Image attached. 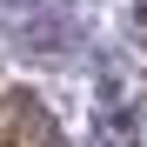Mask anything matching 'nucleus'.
Instances as JSON below:
<instances>
[{
    "label": "nucleus",
    "mask_w": 147,
    "mask_h": 147,
    "mask_svg": "<svg viewBox=\"0 0 147 147\" xmlns=\"http://www.w3.org/2000/svg\"><path fill=\"white\" fill-rule=\"evenodd\" d=\"M0 34H7L20 54H34V60H67V54H80V40H87L67 7H0Z\"/></svg>",
    "instance_id": "1"
},
{
    "label": "nucleus",
    "mask_w": 147,
    "mask_h": 147,
    "mask_svg": "<svg viewBox=\"0 0 147 147\" xmlns=\"http://www.w3.org/2000/svg\"><path fill=\"white\" fill-rule=\"evenodd\" d=\"M100 147H140L134 114H127V107H100Z\"/></svg>",
    "instance_id": "2"
},
{
    "label": "nucleus",
    "mask_w": 147,
    "mask_h": 147,
    "mask_svg": "<svg viewBox=\"0 0 147 147\" xmlns=\"http://www.w3.org/2000/svg\"><path fill=\"white\" fill-rule=\"evenodd\" d=\"M134 34H147V0H134Z\"/></svg>",
    "instance_id": "3"
},
{
    "label": "nucleus",
    "mask_w": 147,
    "mask_h": 147,
    "mask_svg": "<svg viewBox=\"0 0 147 147\" xmlns=\"http://www.w3.org/2000/svg\"><path fill=\"white\" fill-rule=\"evenodd\" d=\"M0 147H27V140H20V134H13V127H0Z\"/></svg>",
    "instance_id": "4"
}]
</instances>
